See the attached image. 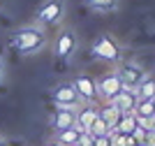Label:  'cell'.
I'll list each match as a JSON object with an SVG mask.
<instances>
[{"label":"cell","instance_id":"10","mask_svg":"<svg viewBox=\"0 0 155 146\" xmlns=\"http://www.w3.org/2000/svg\"><path fill=\"white\" fill-rule=\"evenodd\" d=\"M95 118H97V107L95 104H81V107L77 109V123H74V125H77L81 132H88L91 125L95 123Z\"/></svg>","mask_w":155,"mask_h":146},{"label":"cell","instance_id":"16","mask_svg":"<svg viewBox=\"0 0 155 146\" xmlns=\"http://www.w3.org/2000/svg\"><path fill=\"white\" fill-rule=\"evenodd\" d=\"M134 127H137V116H134V111H127V114H120L114 130H118L120 134H132Z\"/></svg>","mask_w":155,"mask_h":146},{"label":"cell","instance_id":"19","mask_svg":"<svg viewBox=\"0 0 155 146\" xmlns=\"http://www.w3.org/2000/svg\"><path fill=\"white\" fill-rule=\"evenodd\" d=\"M95 146H111L109 134H100V137H95Z\"/></svg>","mask_w":155,"mask_h":146},{"label":"cell","instance_id":"14","mask_svg":"<svg viewBox=\"0 0 155 146\" xmlns=\"http://www.w3.org/2000/svg\"><path fill=\"white\" fill-rule=\"evenodd\" d=\"M134 93H137L139 100H155V76L146 74V76H143V81L134 88Z\"/></svg>","mask_w":155,"mask_h":146},{"label":"cell","instance_id":"20","mask_svg":"<svg viewBox=\"0 0 155 146\" xmlns=\"http://www.w3.org/2000/svg\"><path fill=\"white\" fill-rule=\"evenodd\" d=\"M2 88H5V60L0 56V93H2Z\"/></svg>","mask_w":155,"mask_h":146},{"label":"cell","instance_id":"5","mask_svg":"<svg viewBox=\"0 0 155 146\" xmlns=\"http://www.w3.org/2000/svg\"><path fill=\"white\" fill-rule=\"evenodd\" d=\"M49 95H51L53 107H60V109H79L81 104H84L72 81H60V83H56Z\"/></svg>","mask_w":155,"mask_h":146},{"label":"cell","instance_id":"11","mask_svg":"<svg viewBox=\"0 0 155 146\" xmlns=\"http://www.w3.org/2000/svg\"><path fill=\"white\" fill-rule=\"evenodd\" d=\"M137 100H139V97H137V93L134 90H127V88H123L120 90V93H118L116 97H114V104H116L118 109H120V111H123V114H127V111H134V107H137Z\"/></svg>","mask_w":155,"mask_h":146},{"label":"cell","instance_id":"12","mask_svg":"<svg viewBox=\"0 0 155 146\" xmlns=\"http://www.w3.org/2000/svg\"><path fill=\"white\" fill-rule=\"evenodd\" d=\"M84 5L95 14H114L120 7V0H84Z\"/></svg>","mask_w":155,"mask_h":146},{"label":"cell","instance_id":"2","mask_svg":"<svg viewBox=\"0 0 155 146\" xmlns=\"http://www.w3.org/2000/svg\"><path fill=\"white\" fill-rule=\"evenodd\" d=\"M91 56L95 60H102V63H109V65H118L120 58H123V46L114 35L104 32L100 37L93 39L91 44Z\"/></svg>","mask_w":155,"mask_h":146},{"label":"cell","instance_id":"1","mask_svg":"<svg viewBox=\"0 0 155 146\" xmlns=\"http://www.w3.org/2000/svg\"><path fill=\"white\" fill-rule=\"evenodd\" d=\"M7 46H9V51L14 56H21V58L37 56L49 46V32H46L44 25L30 21V23H23L9 32Z\"/></svg>","mask_w":155,"mask_h":146},{"label":"cell","instance_id":"3","mask_svg":"<svg viewBox=\"0 0 155 146\" xmlns=\"http://www.w3.org/2000/svg\"><path fill=\"white\" fill-rule=\"evenodd\" d=\"M77 51H79V32L72 25H63L58 35L53 37V58L60 65H65L74 58Z\"/></svg>","mask_w":155,"mask_h":146},{"label":"cell","instance_id":"21","mask_svg":"<svg viewBox=\"0 0 155 146\" xmlns=\"http://www.w3.org/2000/svg\"><path fill=\"white\" fill-rule=\"evenodd\" d=\"M0 146H9V141H7L5 134H0Z\"/></svg>","mask_w":155,"mask_h":146},{"label":"cell","instance_id":"6","mask_svg":"<svg viewBox=\"0 0 155 146\" xmlns=\"http://www.w3.org/2000/svg\"><path fill=\"white\" fill-rule=\"evenodd\" d=\"M116 74H118V79H120V83H123V88L134 90L137 86L143 81L146 70H143L141 63H137V60H125V63H118Z\"/></svg>","mask_w":155,"mask_h":146},{"label":"cell","instance_id":"15","mask_svg":"<svg viewBox=\"0 0 155 146\" xmlns=\"http://www.w3.org/2000/svg\"><path fill=\"white\" fill-rule=\"evenodd\" d=\"M79 137H81V130H79L77 125H72V127H65V130L56 132L53 139L58 141V144H63V146H77Z\"/></svg>","mask_w":155,"mask_h":146},{"label":"cell","instance_id":"8","mask_svg":"<svg viewBox=\"0 0 155 146\" xmlns=\"http://www.w3.org/2000/svg\"><path fill=\"white\" fill-rule=\"evenodd\" d=\"M95 83H97V95L102 97V100H107V102H111L120 90H123V83H120V79H118L116 70L107 72V74H102V76H97Z\"/></svg>","mask_w":155,"mask_h":146},{"label":"cell","instance_id":"22","mask_svg":"<svg viewBox=\"0 0 155 146\" xmlns=\"http://www.w3.org/2000/svg\"><path fill=\"white\" fill-rule=\"evenodd\" d=\"M46 146H63V144H58L56 139H49V141H46Z\"/></svg>","mask_w":155,"mask_h":146},{"label":"cell","instance_id":"7","mask_svg":"<svg viewBox=\"0 0 155 146\" xmlns=\"http://www.w3.org/2000/svg\"><path fill=\"white\" fill-rule=\"evenodd\" d=\"M72 83H74V88H77V93H79V97H81L84 104H95V102L100 100L95 76L84 74V72H81V74H77L74 79H72Z\"/></svg>","mask_w":155,"mask_h":146},{"label":"cell","instance_id":"9","mask_svg":"<svg viewBox=\"0 0 155 146\" xmlns=\"http://www.w3.org/2000/svg\"><path fill=\"white\" fill-rule=\"evenodd\" d=\"M77 123V109H60L56 107L53 109L51 118H49V127H51L53 132H60L65 127H72Z\"/></svg>","mask_w":155,"mask_h":146},{"label":"cell","instance_id":"4","mask_svg":"<svg viewBox=\"0 0 155 146\" xmlns=\"http://www.w3.org/2000/svg\"><path fill=\"white\" fill-rule=\"evenodd\" d=\"M67 16V0H42L32 14V21L39 25H63Z\"/></svg>","mask_w":155,"mask_h":146},{"label":"cell","instance_id":"17","mask_svg":"<svg viewBox=\"0 0 155 146\" xmlns=\"http://www.w3.org/2000/svg\"><path fill=\"white\" fill-rule=\"evenodd\" d=\"M134 116L137 118H155V100H137Z\"/></svg>","mask_w":155,"mask_h":146},{"label":"cell","instance_id":"13","mask_svg":"<svg viewBox=\"0 0 155 146\" xmlns=\"http://www.w3.org/2000/svg\"><path fill=\"white\" fill-rule=\"evenodd\" d=\"M97 114H100V118H102V121L107 123V125H109L111 130H114V127H116V123H118V118H120V114H123V111H120V109H118L116 104H114V102H107L104 107H100V109H97Z\"/></svg>","mask_w":155,"mask_h":146},{"label":"cell","instance_id":"18","mask_svg":"<svg viewBox=\"0 0 155 146\" xmlns=\"http://www.w3.org/2000/svg\"><path fill=\"white\" fill-rule=\"evenodd\" d=\"M109 130H111V127L107 125V123H104L102 118H100V114H97L95 123L91 125V130H88V132H91V134H95V137H100V134H109Z\"/></svg>","mask_w":155,"mask_h":146}]
</instances>
